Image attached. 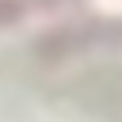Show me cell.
I'll list each match as a JSON object with an SVG mask.
<instances>
[{
  "label": "cell",
  "instance_id": "obj_1",
  "mask_svg": "<svg viewBox=\"0 0 122 122\" xmlns=\"http://www.w3.org/2000/svg\"><path fill=\"white\" fill-rule=\"evenodd\" d=\"M72 95L88 111H99V114L122 122V69H103V72L80 76L72 84Z\"/></svg>",
  "mask_w": 122,
  "mask_h": 122
}]
</instances>
